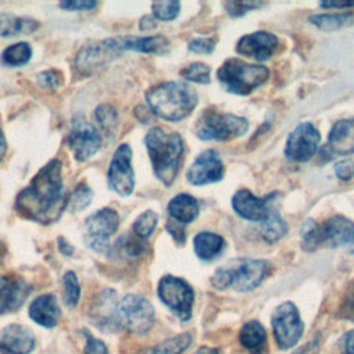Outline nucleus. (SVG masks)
I'll list each match as a JSON object with an SVG mask.
<instances>
[{
    "instance_id": "16",
    "label": "nucleus",
    "mask_w": 354,
    "mask_h": 354,
    "mask_svg": "<svg viewBox=\"0 0 354 354\" xmlns=\"http://www.w3.org/2000/svg\"><path fill=\"white\" fill-rule=\"evenodd\" d=\"M278 46V39L270 32H253L242 36L236 43V53L257 61L268 59Z\"/></svg>"
},
{
    "instance_id": "37",
    "label": "nucleus",
    "mask_w": 354,
    "mask_h": 354,
    "mask_svg": "<svg viewBox=\"0 0 354 354\" xmlns=\"http://www.w3.org/2000/svg\"><path fill=\"white\" fill-rule=\"evenodd\" d=\"M339 317L354 322V281L348 283L344 292V296L339 308Z\"/></svg>"
},
{
    "instance_id": "30",
    "label": "nucleus",
    "mask_w": 354,
    "mask_h": 354,
    "mask_svg": "<svg viewBox=\"0 0 354 354\" xmlns=\"http://www.w3.org/2000/svg\"><path fill=\"white\" fill-rule=\"evenodd\" d=\"M353 15L348 12H332V14H318L313 15L310 21L324 30H335L350 24Z\"/></svg>"
},
{
    "instance_id": "42",
    "label": "nucleus",
    "mask_w": 354,
    "mask_h": 354,
    "mask_svg": "<svg viewBox=\"0 0 354 354\" xmlns=\"http://www.w3.org/2000/svg\"><path fill=\"white\" fill-rule=\"evenodd\" d=\"M335 173L343 181L351 180L354 176V160L346 159V160L337 162L335 166Z\"/></svg>"
},
{
    "instance_id": "28",
    "label": "nucleus",
    "mask_w": 354,
    "mask_h": 354,
    "mask_svg": "<svg viewBox=\"0 0 354 354\" xmlns=\"http://www.w3.org/2000/svg\"><path fill=\"white\" fill-rule=\"evenodd\" d=\"M288 231L286 223L281 218L277 212H270L268 217L261 223V236L268 243H272L281 239Z\"/></svg>"
},
{
    "instance_id": "18",
    "label": "nucleus",
    "mask_w": 354,
    "mask_h": 354,
    "mask_svg": "<svg viewBox=\"0 0 354 354\" xmlns=\"http://www.w3.org/2000/svg\"><path fill=\"white\" fill-rule=\"evenodd\" d=\"M234 210L249 221H264L271 209L267 205V199L254 196L249 189H239L232 196Z\"/></svg>"
},
{
    "instance_id": "4",
    "label": "nucleus",
    "mask_w": 354,
    "mask_h": 354,
    "mask_svg": "<svg viewBox=\"0 0 354 354\" xmlns=\"http://www.w3.org/2000/svg\"><path fill=\"white\" fill-rule=\"evenodd\" d=\"M268 270L270 264L266 260H234L216 270L212 277V285L217 289L232 288L236 292H249L263 282Z\"/></svg>"
},
{
    "instance_id": "21",
    "label": "nucleus",
    "mask_w": 354,
    "mask_h": 354,
    "mask_svg": "<svg viewBox=\"0 0 354 354\" xmlns=\"http://www.w3.org/2000/svg\"><path fill=\"white\" fill-rule=\"evenodd\" d=\"M29 317L39 325L53 328L59 318V306L54 296L41 295L36 297L29 307Z\"/></svg>"
},
{
    "instance_id": "24",
    "label": "nucleus",
    "mask_w": 354,
    "mask_h": 354,
    "mask_svg": "<svg viewBox=\"0 0 354 354\" xmlns=\"http://www.w3.org/2000/svg\"><path fill=\"white\" fill-rule=\"evenodd\" d=\"M167 212L173 220L181 224H188L198 217L199 205L194 196L178 194L169 202Z\"/></svg>"
},
{
    "instance_id": "2",
    "label": "nucleus",
    "mask_w": 354,
    "mask_h": 354,
    "mask_svg": "<svg viewBox=\"0 0 354 354\" xmlns=\"http://www.w3.org/2000/svg\"><path fill=\"white\" fill-rule=\"evenodd\" d=\"M145 147L156 177L170 185L180 169L184 141L178 133H165L160 127L151 129L145 136Z\"/></svg>"
},
{
    "instance_id": "9",
    "label": "nucleus",
    "mask_w": 354,
    "mask_h": 354,
    "mask_svg": "<svg viewBox=\"0 0 354 354\" xmlns=\"http://www.w3.org/2000/svg\"><path fill=\"white\" fill-rule=\"evenodd\" d=\"M271 324L275 342L282 350L293 347L300 340L304 330V324L297 307L292 301H285L272 311Z\"/></svg>"
},
{
    "instance_id": "8",
    "label": "nucleus",
    "mask_w": 354,
    "mask_h": 354,
    "mask_svg": "<svg viewBox=\"0 0 354 354\" xmlns=\"http://www.w3.org/2000/svg\"><path fill=\"white\" fill-rule=\"evenodd\" d=\"M119 227V216L111 207H104L94 212L84 223V241L87 246L101 254L111 250L109 236Z\"/></svg>"
},
{
    "instance_id": "36",
    "label": "nucleus",
    "mask_w": 354,
    "mask_h": 354,
    "mask_svg": "<svg viewBox=\"0 0 354 354\" xmlns=\"http://www.w3.org/2000/svg\"><path fill=\"white\" fill-rule=\"evenodd\" d=\"M180 3L178 1H156L152 4V12L158 19L171 21L178 15Z\"/></svg>"
},
{
    "instance_id": "43",
    "label": "nucleus",
    "mask_w": 354,
    "mask_h": 354,
    "mask_svg": "<svg viewBox=\"0 0 354 354\" xmlns=\"http://www.w3.org/2000/svg\"><path fill=\"white\" fill-rule=\"evenodd\" d=\"M61 8L71 10V11H82V10H91L97 6L95 1L91 0H71V1H62Z\"/></svg>"
},
{
    "instance_id": "38",
    "label": "nucleus",
    "mask_w": 354,
    "mask_h": 354,
    "mask_svg": "<svg viewBox=\"0 0 354 354\" xmlns=\"http://www.w3.org/2000/svg\"><path fill=\"white\" fill-rule=\"evenodd\" d=\"M188 48L198 54H210L214 48V40L210 37H195L188 43Z\"/></svg>"
},
{
    "instance_id": "32",
    "label": "nucleus",
    "mask_w": 354,
    "mask_h": 354,
    "mask_svg": "<svg viewBox=\"0 0 354 354\" xmlns=\"http://www.w3.org/2000/svg\"><path fill=\"white\" fill-rule=\"evenodd\" d=\"M180 75L189 82L205 84L210 82V66L202 62H194L183 68L180 71Z\"/></svg>"
},
{
    "instance_id": "27",
    "label": "nucleus",
    "mask_w": 354,
    "mask_h": 354,
    "mask_svg": "<svg viewBox=\"0 0 354 354\" xmlns=\"http://www.w3.org/2000/svg\"><path fill=\"white\" fill-rule=\"evenodd\" d=\"M37 28V22L29 18L14 15H0V36H14L19 33H30Z\"/></svg>"
},
{
    "instance_id": "50",
    "label": "nucleus",
    "mask_w": 354,
    "mask_h": 354,
    "mask_svg": "<svg viewBox=\"0 0 354 354\" xmlns=\"http://www.w3.org/2000/svg\"><path fill=\"white\" fill-rule=\"evenodd\" d=\"M295 354H314V350L311 346H307V347H303L300 350H297Z\"/></svg>"
},
{
    "instance_id": "15",
    "label": "nucleus",
    "mask_w": 354,
    "mask_h": 354,
    "mask_svg": "<svg viewBox=\"0 0 354 354\" xmlns=\"http://www.w3.org/2000/svg\"><path fill=\"white\" fill-rule=\"evenodd\" d=\"M224 174V166L214 149H206L196 156L187 171V180L192 185H205L220 181Z\"/></svg>"
},
{
    "instance_id": "12",
    "label": "nucleus",
    "mask_w": 354,
    "mask_h": 354,
    "mask_svg": "<svg viewBox=\"0 0 354 354\" xmlns=\"http://www.w3.org/2000/svg\"><path fill=\"white\" fill-rule=\"evenodd\" d=\"M321 136L310 122L300 123L289 136L285 145V155L296 162H306L314 156Z\"/></svg>"
},
{
    "instance_id": "31",
    "label": "nucleus",
    "mask_w": 354,
    "mask_h": 354,
    "mask_svg": "<svg viewBox=\"0 0 354 354\" xmlns=\"http://www.w3.org/2000/svg\"><path fill=\"white\" fill-rule=\"evenodd\" d=\"M156 224H158V214L153 210H145L136 218L133 224V232L137 238L145 239L153 232Z\"/></svg>"
},
{
    "instance_id": "14",
    "label": "nucleus",
    "mask_w": 354,
    "mask_h": 354,
    "mask_svg": "<svg viewBox=\"0 0 354 354\" xmlns=\"http://www.w3.org/2000/svg\"><path fill=\"white\" fill-rule=\"evenodd\" d=\"M321 243L330 246L354 245V223L343 216H333L322 225H317L313 249Z\"/></svg>"
},
{
    "instance_id": "34",
    "label": "nucleus",
    "mask_w": 354,
    "mask_h": 354,
    "mask_svg": "<svg viewBox=\"0 0 354 354\" xmlns=\"http://www.w3.org/2000/svg\"><path fill=\"white\" fill-rule=\"evenodd\" d=\"M95 119L106 134H111L112 131H115L118 126V113L108 104H102L95 109Z\"/></svg>"
},
{
    "instance_id": "6",
    "label": "nucleus",
    "mask_w": 354,
    "mask_h": 354,
    "mask_svg": "<svg viewBox=\"0 0 354 354\" xmlns=\"http://www.w3.org/2000/svg\"><path fill=\"white\" fill-rule=\"evenodd\" d=\"M249 129V122L245 118L220 113L217 111H206L198 119L195 134L201 140L227 141L245 134Z\"/></svg>"
},
{
    "instance_id": "49",
    "label": "nucleus",
    "mask_w": 354,
    "mask_h": 354,
    "mask_svg": "<svg viewBox=\"0 0 354 354\" xmlns=\"http://www.w3.org/2000/svg\"><path fill=\"white\" fill-rule=\"evenodd\" d=\"M194 354H218V350L216 347H201Z\"/></svg>"
},
{
    "instance_id": "11",
    "label": "nucleus",
    "mask_w": 354,
    "mask_h": 354,
    "mask_svg": "<svg viewBox=\"0 0 354 354\" xmlns=\"http://www.w3.org/2000/svg\"><path fill=\"white\" fill-rule=\"evenodd\" d=\"M108 184L112 191L127 196L134 189V170L131 167V148L129 144H120L109 163Z\"/></svg>"
},
{
    "instance_id": "22",
    "label": "nucleus",
    "mask_w": 354,
    "mask_h": 354,
    "mask_svg": "<svg viewBox=\"0 0 354 354\" xmlns=\"http://www.w3.org/2000/svg\"><path fill=\"white\" fill-rule=\"evenodd\" d=\"M116 43L122 50H134L140 53L165 54L169 51V40L165 36H145V37H120Z\"/></svg>"
},
{
    "instance_id": "33",
    "label": "nucleus",
    "mask_w": 354,
    "mask_h": 354,
    "mask_svg": "<svg viewBox=\"0 0 354 354\" xmlns=\"http://www.w3.org/2000/svg\"><path fill=\"white\" fill-rule=\"evenodd\" d=\"M91 199H93L91 188L82 183L75 188L72 195L68 198V206L72 212L83 210L91 203Z\"/></svg>"
},
{
    "instance_id": "46",
    "label": "nucleus",
    "mask_w": 354,
    "mask_h": 354,
    "mask_svg": "<svg viewBox=\"0 0 354 354\" xmlns=\"http://www.w3.org/2000/svg\"><path fill=\"white\" fill-rule=\"evenodd\" d=\"M167 230L170 231V234L174 236V239L177 242H184L185 241V232L183 228H178L177 225H170L167 224Z\"/></svg>"
},
{
    "instance_id": "10",
    "label": "nucleus",
    "mask_w": 354,
    "mask_h": 354,
    "mask_svg": "<svg viewBox=\"0 0 354 354\" xmlns=\"http://www.w3.org/2000/svg\"><path fill=\"white\" fill-rule=\"evenodd\" d=\"M158 295L181 321L191 318L195 295L187 281L173 275H165L158 283Z\"/></svg>"
},
{
    "instance_id": "26",
    "label": "nucleus",
    "mask_w": 354,
    "mask_h": 354,
    "mask_svg": "<svg viewBox=\"0 0 354 354\" xmlns=\"http://www.w3.org/2000/svg\"><path fill=\"white\" fill-rule=\"evenodd\" d=\"M191 343H192V335L185 332L174 337L166 339L152 347H147L136 354H181L191 346Z\"/></svg>"
},
{
    "instance_id": "17",
    "label": "nucleus",
    "mask_w": 354,
    "mask_h": 354,
    "mask_svg": "<svg viewBox=\"0 0 354 354\" xmlns=\"http://www.w3.org/2000/svg\"><path fill=\"white\" fill-rule=\"evenodd\" d=\"M33 348L35 337L26 326L11 324L0 330L1 354H29Z\"/></svg>"
},
{
    "instance_id": "20",
    "label": "nucleus",
    "mask_w": 354,
    "mask_h": 354,
    "mask_svg": "<svg viewBox=\"0 0 354 354\" xmlns=\"http://www.w3.org/2000/svg\"><path fill=\"white\" fill-rule=\"evenodd\" d=\"M328 148L335 155L354 153V119H343L333 124L328 136Z\"/></svg>"
},
{
    "instance_id": "47",
    "label": "nucleus",
    "mask_w": 354,
    "mask_h": 354,
    "mask_svg": "<svg viewBox=\"0 0 354 354\" xmlns=\"http://www.w3.org/2000/svg\"><path fill=\"white\" fill-rule=\"evenodd\" d=\"M59 249H61V252L64 253V254H68V256H71L72 253H73V248L68 243V242H64L61 238H59Z\"/></svg>"
},
{
    "instance_id": "25",
    "label": "nucleus",
    "mask_w": 354,
    "mask_h": 354,
    "mask_svg": "<svg viewBox=\"0 0 354 354\" xmlns=\"http://www.w3.org/2000/svg\"><path fill=\"white\" fill-rule=\"evenodd\" d=\"M224 248V239L214 232L202 231L194 238V250L202 260H212Z\"/></svg>"
},
{
    "instance_id": "1",
    "label": "nucleus",
    "mask_w": 354,
    "mask_h": 354,
    "mask_svg": "<svg viewBox=\"0 0 354 354\" xmlns=\"http://www.w3.org/2000/svg\"><path fill=\"white\" fill-rule=\"evenodd\" d=\"M66 206L68 198L64 195L61 162L58 159H53L41 167L17 198V209L24 216L40 223L57 220Z\"/></svg>"
},
{
    "instance_id": "7",
    "label": "nucleus",
    "mask_w": 354,
    "mask_h": 354,
    "mask_svg": "<svg viewBox=\"0 0 354 354\" xmlns=\"http://www.w3.org/2000/svg\"><path fill=\"white\" fill-rule=\"evenodd\" d=\"M116 324L137 335L147 333L155 321L152 304L142 296L127 295L116 304Z\"/></svg>"
},
{
    "instance_id": "51",
    "label": "nucleus",
    "mask_w": 354,
    "mask_h": 354,
    "mask_svg": "<svg viewBox=\"0 0 354 354\" xmlns=\"http://www.w3.org/2000/svg\"><path fill=\"white\" fill-rule=\"evenodd\" d=\"M1 252H3V249H1V245H0V260H1Z\"/></svg>"
},
{
    "instance_id": "35",
    "label": "nucleus",
    "mask_w": 354,
    "mask_h": 354,
    "mask_svg": "<svg viewBox=\"0 0 354 354\" xmlns=\"http://www.w3.org/2000/svg\"><path fill=\"white\" fill-rule=\"evenodd\" d=\"M64 285V300L68 306H75L80 297V285L77 277L73 271L65 272L62 278Z\"/></svg>"
},
{
    "instance_id": "40",
    "label": "nucleus",
    "mask_w": 354,
    "mask_h": 354,
    "mask_svg": "<svg viewBox=\"0 0 354 354\" xmlns=\"http://www.w3.org/2000/svg\"><path fill=\"white\" fill-rule=\"evenodd\" d=\"M227 11L231 14V15H242L245 14L246 11L252 10V8H256V7H260V3H254V1H228L224 4Z\"/></svg>"
},
{
    "instance_id": "29",
    "label": "nucleus",
    "mask_w": 354,
    "mask_h": 354,
    "mask_svg": "<svg viewBox=\"0 0 354 354\" xmlns=\"http://www.w3.org/2000/svg\"><path fill=\"white\" fill-rule=\"evenodd\" d=\"M30 54H32L30 46L28 43L21 41L7 47L1 54V59L4 64L11 66H22L30 59Z\"/></svg>"
},
{
    "instance_id": "41",
    "label": "nucleus",
    "mask_w": 354,
    "mask_h": 354,
    "mask_svg": "<svg viewBox=\"0 0 354 354\" xmlns=\"http://www.w3.org/2000/svg\"><path fill=\"white\" fill-rule=\"evenodd\" d=\"M37 80L41 87L55 88L61 84V75L57 71H46L37 75Z\"/></svg>"
},
{
    "instance_id": "44",
    "label": "nucleus",
    "mask_w": 354,
    "mask_h": 354,
    "mask_svg": "<svg viewBox=\"0 0 354 354\" xmlns=\"http://www.w3.org/2000/svg\"><path fill=\"white\" fill-rule=\"evenodd\" d=\"M343 354H354V330H348L343 339Z\"/></svg>"
},
{
    "instance_id": "23",
    "label": "nucleus",
    "mask_w": 354,
    "mask_h": 354,
    "mask_svg": "<svg viewBox=\"0 0 354 354\" xmlns=\"http://www.w3.org/2000/svg\"><path fill=\"white\" fill-rule=\"evenodd\" d=\"M239 343L249 354H263L267 344V333L259 321H248L239 330Z\"/></svg>"
},
{
    "instance_id": "13",
    "label": "nucleus",
    "mask_w": 354,
    "mask_h": 354,
    "mask_svg": "<svg viewBox=\"0 0 354 354\" xmlns=\"http://www.w3.org/2000/svg\"><path fill=\"white\" fill-rule=\"evenodd\" d=\"M68 144L77 160H86L101 148V136L91 123L77 118L68 134Z\"/></svg>"
},
{
    "instance_id": "3",
    "label": "nucleus",
    "mask_w": 354,
    "mask_h": 354,
    "mask_svg": "<svg viewBox=\"0 0 354 354\" xmlns=\"http://www.w3.org/2000/svg\"><path fill=\"white\" fill-rule=\"evenodd\" d=\"M149 109L159 118L177 122L187 118L198 104L196 91L183 82H165L147 93Z\"/></svg>"
},
{
    "instance_id": "19",
    "label": "nucleus",
    "mask_w": 354,
    "mask_h": 354,
    "mask_svg": "<svg viewBox=\"0 0 354 354\" xmlns=\"http://www.w3.org/2000/svg\"><path fill=\"white\" fill-rule=\"evenodd\" d=\"M29 286L7 275L0 277V314L17 310L29 295Z\"/></svg>"
},
{
    "instance_id": "45",
    "label": "nucleus",
    "mask_w": 354,
    "mask_h": 354,
    "mask_svg": "<svg viewBox=\"0 0 354 354\" xmlns=\"http://www.w3.org/2000/svg\"><path fill=\"white\" fill-rule=\"evenodd\" d=\"M354 6V1H326V3H321V7L324 8H348Z\"/></svg>"
},
{
    "instance_id": "39",
    "label": "nucleus",
    "mask_w": 354,
    "mask_h": 354,
    "mask_svg": "<svg viewBox=\"0 0 354 354\" xmlns=\"http://www.w3.org/2000/svg\"><path fill=\"white\" fill-rule=\"evenodd\" d=\"M86 336V347H84V354H108L106 346L93 335L84 332Z\"/></svg>"
},
{
    "instance_id": "5",
    "label": "nucleus",
    "mask_w": 354,
    "mask_h": 354,
    "mask_svg": "<svg viewBox=\"0 0 354 354\" xmlns=\"http://www.w3.org/2000/svg\"><path fill=\"white\" fill-rule=\"evenodd\" d=\"M270 71L263 65L248 64L236 58L227 59L217 71V79L221 86L234 94H249L252 90L263 84Z\"/></svg>"
},
{
    "instance_id": "48",
    "label": "nucleus",
    "mask_w": 354,
    "mask_h": 354,
    "mask_svg": "<svg viewBox=\"0 0 354 354\" xmlns=\"http://www.w3.org/2000/svg\"><path fill=\"white\" fill-rule=\"evenodd\" d=\"M6 149H7V144H6V138L0 126V160L3 159V156L6 155Z\"/></svg>"
}]
</instances>
